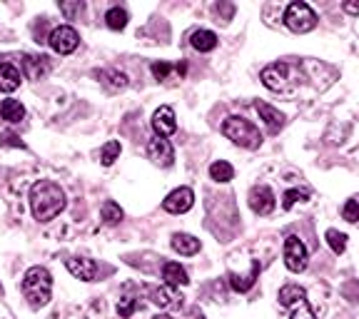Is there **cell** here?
<instances>
[{
	"label": "cell",
	"mask_w": 359,
	"mask_h": 319,
	"mask_svg": "<svg viewBox=\"0 0 359 319\" xmlns=\"http://www.w3.org/2000/svg\"><path fill=\"white\" fill-rule=\"evenodd\" d=\"M30 210L38 222H50L65 210V192L53 179H40L30 190Z\"/></svg>",
	"instance_id": "1"
},
{
	"label": "cell",
	"mask_w": 359,
	"mask_h": 319,
	"mask_svg": "<svg viewBox=\"0 0 359 319\" xmlns=\"http://www.w3.org/2000/svg\"><path fill=\"white\" fill-rule=\"evenodd\" d=\"M302 75H299V65H292V62H272L259 73V80L267 90L272 93H282V95H292L297 93L299 83H302Z\"/></svg>",
	"instance_id": "2"
},
{
	"label": "cell",
	"mask_w": 359,
	"mask_h": 319,
	"mask_svg": "<svg viewBox=\"0 0 359 319\" xmlns=\"http://www.w3.org/2000/svg\"><path fill=\"white\" fill-rule=\"evenodd\" d=\"M22 294L33 309H40L53 297V277L45 267H30L22 277Z\"/></svg>",
	"instance_id": "3"
},
{
	"label": "cell",
	"mask_w": 359,
	"mask_h": 319,
	"mask_svg": "<svg viewBox=\"0 0 359 319\" xmlns=\"http://www.w3.org/2000/svg\"><path fill=\"white\" fill-rule=\"evenodd\" d=\"M222 135L227 140H232L237 147H245V150H257L262 145V133L257 130V125H252L245 118H227L222 123Z\"/></svg>",
	"instance_id": "4"
},
{
	"label": "cell",
	"mask_w": 359,
	"mask_h": 319,
	"mask_svg": "<svg viewBox=\"0 0 359 319\" xmlns=\"http://www.w3.org/2000/svg\"><path fill=\"white\" fill-rule=\"evenodd\" d=\"M317 22H320V18H317V13L312 11V6L309 3H304V0H297V3H290L285 11V25L292 30V33H309V30L317 28Z\"/></svg>",
	"instance_id": "5"
},
{
	"label": "cell",
	"mask_w": 359,
	"mask_h": 319,
	"mask_svg": "<svg viewBox=\"0 0 359 319\" xmlns=\"http://www.w3.org/2000/svg\"><path fill=\"white\" fill-rule=\"evenodd\" d=\"M285 264L290 272H294V275H299V272H304L309 264V252L307 247H304V242L299 240V237L290 235L285 240Z\"/></svg>",
	"instance_id": "6"
},
{
	"label": "cell",
	"mask_w": 359,
	"mask_h": 319,
	"mask_svg": "<svg viewBox=\"0 0 359 319\" xmlns=\"http://www.w3.org/2000/svg\"><path fill=\"white\" fill-rule=\"evenodd\" d=\"M48 45H50L57 55H70V53L78 50L80 35H78V30L70 28V25H60V28H55L50 33V38H48Z\"/></svg>",
	"instance_id": "7"
},
{
	"label": "cell",
	"mask_w": 359,
	"mask_h": 319,
	"mask_svg": "<svg viewBox=\"0 0 359 319\" xmlns=\"http://www.w3.org/2000/svg\"><path fill=\"white\" fill-rule=\"evenodd\" d=\"M247 202H250V210H252L255 215H259V217H264V215L275 212L277 208V197L275 192L269 190L267 185H257L250 190V197H247Z\"/></svg>",
	"instance_id": "8"
},
{
	"label": "cell",
	"mask_w": 359,
	"mask_h": 319,
	"mask_svg": "<svg viewBox=\"0 0 359 319\" xmlns=\"http://www.w3.org/2000/svg\"><path fill=\"white\" fill-rule=\"evenodd\" d=\"M192 205H195V192H192L190 187H177V190H172L163 200V210L170 215L187 212V210H192Z\"/></svg>",
	"instance_id": "9"
},
{
	"label": "cell",
	"mask_w": 359,
	"mask_h": 319,
	"mask_svg": "<svg viewBox=\"0 0 359 319\" xmlns=\"http://www.w3.org/2000/svg\"><path fill=\"white\" fill-rule=\"evenodd\" d=\"M147 297L160 309H180L182 307V294L175 287H147Z\"/></svg>",
	"instance_id": "10"
},
{
	"label": "cell",
	"mask_w": 359,
	"mask_h": 319,
	"mask_svg": "<svg viewBox=\"0 0 359 319\" xmlns=\"http://www.w3.org/2000/svg\"><path fill=\"white\" fill-rule=\"evenodd\" d=\"M152 130H155V137H170L177 130V120H175V110L170 105L157 107L155 115H152Z\"/></svg>",
	"instance_id": "11"
},
{
	"label": "cell",
	"mask_w": 359,
	"mask_h": 319,
	"mask_svg": "<svg viewBox=\"0 0 359 319\" xmlns=\"http://www.w3.org/2000/svg\"><path fill=\"white\" fill-rule=\"evenodd\" d=\"M147 157H150L152 163L160 165V168H170L175 163V150L165 137H152L147 142Z\"/></svg>",
	"instance_id": "12"
},
{
	"label": "cell",
	"mask_w": 359,
	"mask_h": 319,
	"mask_svg": "<svg viewBox=\"0 0 359 319\" xmlns=\"http://www.w3.org/2000/svg\"><path fill=\"white\" fill-rule=\"evenodd\" d=\"M65 267L75 280H83V282H95L97 280V264L88 257H67Z\"/></svg>",
	"instance_id": "13"
},
{
	"label": "cell",
	"mask_w": 359,
	"mask_h": 319,
	"mask_svg": "<svg viewBox=\"0 0 359 319\" xmlns=\"http://www.w3.org/2000/svg\"><path fill=\"white\" fill-rule=\"evenodd\" d=\"M22 73L28 80H43L50 73V57L45 55H22Z\"/></svg>",
	"instance_id": "14"
},
{
	"label": "cell",
	"mask_w": 359,
	"mask_h": 319,
	"mask_svg": "<svg viewBox=\"0 0 359 319\" xmlns=\"http://www.w3.org/2000/svg\"><path fill=\"white\" fill-rule=\"evenodd\" d=\"M255 110L259 112V118L264 120V125H267V130L272 135L275 133H280L282 128H285V115H282L277 107H272V105H267V102H255Z\"/></svg>",
	"instance_id": "15"
},
{
	"label": "cell",
	"mask_w": 359,
	"mask_h": 319,
	"mask_svg": "<svg viewBox=\"0 0 359 319\" xmlns=\"http://www.w3.org/2000/svg\"><path fill=\"white\" fill-rule=\"evenodd\" d=\"M170 245H172L175 252L185 254V257H192V254H197L202 250L200 240L192 235H187V232H175L172 240H170Z\"/></svg>",
	"instance_id": "16"
},
{
	"label": "cell",
	"mask_w": 359,
	"mask_h": 319,
	"mask_svg": "<svg viewBox=\"0 0 359 319\" xmlns=\"http://www.w3.org/2000/svg\"><path fill=\"white\" fill-rule=\"evenodd\" d=\"M259 269H262V264H259L257 259H255L252 267H250V272H247V275H235V272H232V275H230V287L235 292L252 290L255 282H257V277H259Z\"/></svg>",
	"instance_id": "17"
},
{
	"label": "cell",
	"mask_w": 359,
	"mask_h": 319,
	"mask_svg": "<svg viewBox=\"0 0 359 319\" xmlns=\"http://www.w3.org/2000/svg\"><path fill=\"white\" fill-rule=\"evenodd\" d=\"M20 83V70L11 62H3L0 65V93H15Z\"/></svg>",
	"instance_id": "18"
},
{
	"label": "cell",
	"mask_w": 359,
	"mask_h": 319,
	"mask_svg": "<svg viewBox=\"0 0 359 319\" xmlns=\"http://www.w3.org/2000/svg\"><path fill=\"white\" fill-rule=\"evenodd\" d=\"M163 280H165V285L168 287H185V285H190V277H187V272H185V267H180L177 262H165V267H163Z\"/></svg>",
	"instance_id": "19"
},
{
	"label": "cell",
	"mask_w": 359,
	"mask_h": 319,
	"mask_svg": "<svg viewBox=\"0 0 359 319\" xmlns=\"http://www.w3.org/2000/svg\"><path fill=\"white\" fill-rule=\"evenodd\" d=\"M217 43H219V38L212 30H195V33L190 35V45L200 53H212L215 48H217Z\"/></svg>",
	"instance_id": "20"
},
{
	"label": "cell",
	"mask_w": 359,
	"mask_h": 319,
	"mask_svg": "<svg viewBox=\"0 0 359 319\" xmlns=\"http://www.w3.org/2000/svg\"><path fill=\"white\" fill-rule=\"evenodd\" d=\"M97 78H100V83L105 85V90H110V93H118V90L128 88V75L120 73V70H115V67H110V70H100Z\"/></svg>",
	"instance_id": "21"
},
{
	"label": "cell",
	"mask_w": 359,
	"mask_h": 319,
	"mask_svg": "<svg viewBox=\"0 0 359 319\" xmlns=\"http://www.w3.org/2000/svg\"><path fill=\"white\" fill-rule=\"evenodd\" d=\"M277 299H280V307L290 309L292 304L302 302V299H307V290L299 285H285L280 290V294H277Z\"/></svg>",
	"instance_id": "22"
},
{
	"label": "cell",
	"mask_w": 359,
	"mask_h": 319,
	"mask_svg": "<svg viewBox=\"0 0 359 319\" xmlns=\"http://www.w3.org/2000/svg\"><path fill=\"white\" fill-rule=\"evenodd\" d=\"M0 115H3L6 123L18 125L25 120V107H22L18 100H13V97H8V100H3V105H0Z\"/></svg>",
	"instance_id": "23"
},
{
	"label": "cell",
	"mask_w": 359,
	"mask_h": 319,
	"mask_svg": "<svg viewBox=\"0 0 359 319\" xmlns=\"http://www.w3.org/2000/svg\"><path fill=\"white\" fill-rule=\"evenodd\" d=\"M100 217H102V222H105L107 227H115V224H120V222H123L125 212H123V210H120V205H118V202L107 200V202H102Z\"/></svg>",
	"instance_id": "24"
},
{
	"label": "cell",
	"mask_w": 359,
	"mask_h": 319,
	"mask_svg": "<svg viewBox=\"0 0 359 319\" xmlns=\"http://www.w3.org/2000/svg\"><path fill=\"white\" fill-rule=\"evenodd\" d=\"M232 177H235V168L230 163L217 160V163L210 165V179H215V182H230Z\"/></svg>",
	"instance_id": "25"
},
{
	"label": "cell",
	"mask_w": 359,
	"mask_h": 319,
	"mask_svg": "<svg viewBox=\"0 0 359 319\" xmlns=\"http://www.w3.org/2000/svg\"><path fill=\"white\" fill-rule=\"evenodd\" d=\"M105 22L110 30H125V25H128V11L125 8H110L105 13Z\"/></svg>",
	"instance_id": "26"
},
{
	"label": "cell",
	"mask_w": 359,
	"mask_h": 319,
	"mask_svg": "<svg viewBox=\"0 0 359 319\" xmlns=\"http://www.w3.org/2000/svg\"><path fill=\"white\" fill-rule=\"evenodd\" d=\"M325 240H327V245H330V250L334 254H344V250H347V235L344 232H339V230H327L325 232Z\"/></svg>",
	"instance_id": "27"
},
{
	"label": "cell",
	"mask_w": 359,
	"mask_h": 319,
	"mask_svg": "<svg viewBox=\"0 0 359 319\" xmlns=\"http://www.w3.org/2000/svg\"><path fill=\"white\" fill-rule=\"evenodd\" d=\"M120 152H123V145H120L118 140L105 142V145H102V150H100V163L105 165V168H110V165L120 157Z\"/></svg>",
	"instance_id": "28"
},
{
	"label": "cell",
	"mask_w": 359,
	"mask_h": 319,
	"mask_svg": "<svg viewBox=\"0 0 359 319\" xmlns=\"http://www.w3.org/2000/svg\"><path fill=\"white\" fill-rule=\"evenodd\" d=\"M307 200H309V192L307 190H297V187H294V190H287L285 192V197H282V208L292 210L294 205H297V202H307Z\"/></svg>",
	"instance_id": "29"
},
{
	"label": "cell",
	"mask_w": 359,
	"mask_h": 319,
	"mask_svg": "<svg viewBox=\"0 0 359 319\" xmlns=\"http://www.w3.org/2000/svg\"><path fill=\"white\" fill-rule=\"evenodd\" d=\"M290 319H317V314H314V309L309 307L307 299H302V302L292 304L290 307Z\"/></svg>",
	"instance_id": "30"
},
{
	"label": "cell",
	"mask_w": 359,
	"mask_h": 319,
	"mask_svg": "<svg viewBox=\"0 0 359 319\" xmlns=\"http://www.w3.org/2000/svg\"><path fill=\"white\" fill-rule=\"evenodd\" d=\"M137 307H142L140 302H137V299L135 297H123L118 302V314H120V319H128V317H133V312Z\"/></svg>",
	"instance_id": "31"
},
{
	"label": "cell",
	"mask_w": 359,
	"mask_h": 319,
	"mask_svg": "<svg viewBox=\"0 0 359 319\" xmlns=\"http://www.w3.org/2000/svg\"><path fill=\"white\" fill-rule=\"evenodd\" d=\"M342 217L347 219V222H357L359 219V195L352 197V200H347V205L342 208Z\"/></svg>",
	"instance_id": "32"
},
{
	"label": "cell",
	"mask_w": 359,
	"mask_h": 319,
	"mask_svg": "<svg viewBox=\"0 0 359 319\" xmlns=\"http://www.w3.org/2000/svg\"><path fill=\"white\" fill-rule=\"evenodd\" d=\"M152 75H155L157 80H168L170 73H172V65H168V62H152Z\"/></svg>",
	"instance_id": "33"
},
{
	"label": "cell",
	"mask_w": 359,
	"mask_h": 319,
	"mask_svg": "<svg viewBox=\"0 0 359 319\" xmlns=\"http://www.w3.org/2000/svg\"><path fill=\"white\" fill-rule=\"evenodd\" d=\"M83 3H60V13L67 18V20H73L78 13H83Z\"/></svg>",
	"instance_id": "34"
},
{
	"label": "cell",
	"mask_w": 359,
	"mask_h": 319,
	"mask_svg": "<svg viewBox=\"0 0 359 319\" xmlns=\"http://www.w3.org/2000/svg\"><path fill=\"white\" fill-rule=\"evenodd\" d=\"M0 145H11V147H22L20 137L13 133H3V140H0Z\"/></svg>",
	"instance_id": "35"
},
{
	"label": "cell",
	"mask_w": 359,
	"mask_h": 319,
	"mask_svg": "<svg viewBox=\"0 0 359 319\" xmlns=\"http://www.w3.org/2000/svg\"><path fill=\"white\" fill-rule=\"evenodd\" d=\"M344 13H349V15H359V3H344Z\"/></svg>",
	"instance_id": "36"
},
{
	"label": "cell",
	"mask_w": 359,
	"mask_h": 319,
	"mask_svg": "<svg viewBox=\"0 0 359 319\" xmlns=\"http://www.w3.org/2000/svg\"><path fill=\"white\" fill-rule=\"evenodd\" d=\"M152 319H172V317H168V314H155Z\"/></svg>",
	"instance_id": "37"
}]
</instances>
